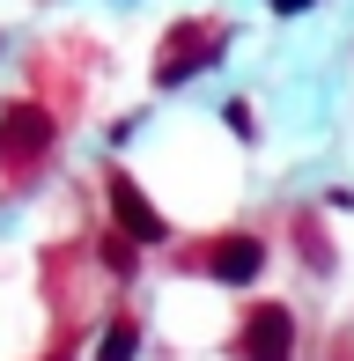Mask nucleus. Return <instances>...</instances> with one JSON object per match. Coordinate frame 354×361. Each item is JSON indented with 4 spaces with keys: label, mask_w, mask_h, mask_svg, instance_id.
I'll return each mask as SVG.
<instances>
[{
    "label": "nucleus",
    "mask_w": 354,
    "mask_h": 361,
    "mask_svg": "<svg viewBox=\"0 0 354 361\" xmlns=\"http://www.w3.org/2000/svg\"><path fill=\"white\" fill-rule=\"evenodd\" d=\"M259 266H266V243L259 236H214L200 251V273H214V281H259Z\"/></svg>",
    "instance_id": "39448f33"
},
{
    "label": "nucleus",
    "mask_w": 354,
    "mask_h": 361,
    "mask_svg": "<svg viewBox=\"0 0 354 361\" xmlns=\"http://www.w3.org/2000/svg\"><path fill=\"white\" fill-rule=\"evenodd\" d=\"M295 8H317V0H273V15H295Z\"/></svg>",
    "instance_id": "1a4fd4ad"
},
{
    "label": "nucleus",
    "mask_w": 354,
    "mask_h": 361,
    "mask_svg": "<svg viewBox=\"0 0 354 361\" xmlns=\"http://www.w3.org/2000/svg\"><path fill=\"white\" fill-rule=\"evenodd\" d=\"M221 118H229V133H236V140H251V133H259V118H251V104H229Z\"/></svg>",
    "instance_id": "6e6552de"
},
{
    "label": "nucleus",
    "mask_w": 354,
    "mask_h": 361,
    "mask_svg": "<svg viewBox=\"0 0 354 361\" xmlns=\"http://www.w3.org/2000/svg\"><path fill=\"white\" fill-rule=\"evenodd\" d=\"M52 140H59V126H52V111L44 104H8L0 111V177H37L44 170V155H52Z\"/></svg>",
    "instance_id": "f257e3e1"
},
{
    "label": "nucleus",
    "mask_w": 354,
    "mask_h": 361,
    "mask_svg": "<svg viewBox=\"0 0 354 361\" xmlns=\"http://www.w3.org/2000/svg\"><path fill=\"white\" fill-rule=\"evenodd\" d=\"M236 354L244 361H295V317L281 302H259L244 317V332H236Z\"/></svg>",
    "instance_id": "7ed1b4c3"
},
{
    "label": "nucleus",
    "mask_w": 354,
    "mask_h": 361,
    "mask_svg": "<svg viewBox=\"0 0 354 361\" xmlns=\"http://www.w3.org/2000/svg\"><path fill=\"white\" fill-rule=\"evenodd\" d=\"M140 347V324L133 317H111V332H104V347H96V361H133Z\"/></svg>",
    "instance_id": "423d86ee"
},
{
    "label": "nucleus",
    "mask_w": 354,
    "mask_h": 361,
    "mask_svg": "<svg viewBox=\"0 0 354 361\" xmlns=\"http://www.w3.org/2000/svg\"><path fill=\"white\" fill-rule=\"evenodd\" d=\"M111 221L126 228V243H133V251H140V243H163V236H170V221L148 207V192H140L126 170H111Z\"/></svg>",
    "instance_id": "20e7f679"
},
{
    "label": "nucleus",
    "mask_w": 354,
    "mask_h": 361,
    "mask_svg": "<svg viewBox=\"0 0 354 361\" xmlns=\"http://www.w3.org/2000/svg\"><path fill=\"white\" fill-rule=\"evenodd\" d=\"M104 266H111V273H118V281H126V273H133L140 258H133V243H126V236H111V243H104Z\"/></svg>",
    "instance_id": "0eeeda50"
},
{
    "label": "nucleus",
    "mask_w": 354,
    "mask_h": 361,
    "mask_svg": "<svg viewBox=\"0 0 354 361\" xmlns=\"http://www.w3.org/2000/svg\"><path fill=\"white\" fill-rule=\"evenodd\" d=\"M221 52H229V23H214V15H200V23H177L170 37H163V52H155V89H177V81L207 74Z\"/></svg>",
    "instance_id": "f03ea898"
}]
</instances>
